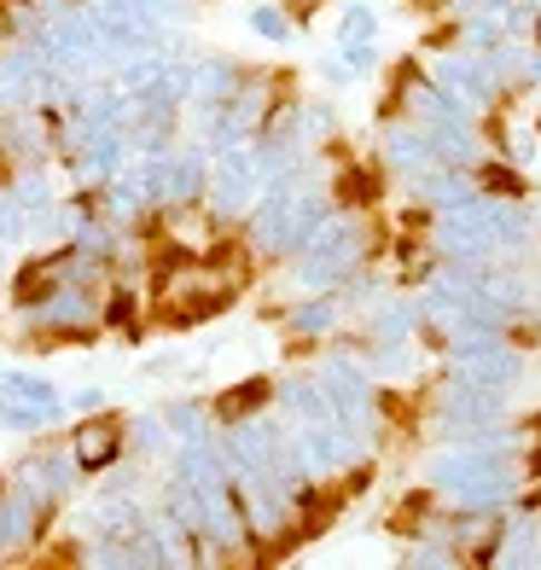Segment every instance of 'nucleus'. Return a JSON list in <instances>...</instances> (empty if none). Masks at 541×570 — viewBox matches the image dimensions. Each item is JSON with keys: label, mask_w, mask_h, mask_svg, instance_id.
<instances>
[{"label": "nucleus", "mask_w": 541, "mask_h": 570, "mask_svg": "<svg viewBox=\"0 0 541 570\" xmlns=\"http://www.w3.org/2000/svg\"><path fill=\"white\" fill-rule=\"evenodd\" d=\"M263 198V169H256L250 146H227V151H210V175H204V210L216 216L222 233H234L250 204Z\"/></svg>", "instance_id": "obj_1"}, {"label": "nucleus", "mask_w": 541, "mask_h": 570, "mask_svg": "<svg viewBox=\"0 0 541 570\" xmlns=\"http://www.w3.org/2000/svg\"><path fill=\"white\" fill-rule=\"evenodd\" d=\"M7 478L12 483H23L30 495H41L47 507H70L76 495H82V465H76V454H70V443H47L41 436V449H30L23 460H12L7 465Z\"/></svg>", "instance_id": "obj_2"}, {"label": "nucleus", "mask_w": 541, "mask_h": 570, "mask_svg": "<svg viewBox=\"0 0 541 570\" xmlns=\"http://www.w3.org/2000/svg\"><path fill=\"white\" fill-rule=\"evenodd\" d=\"M65 443H70V454H76V465H82V478L94 483V478H106L111 465H122L128 460V431H122V420L106 407V413H82V420H70L65 425Z\"/></svg>", "instance_id": "obj_3"}, {"label": "nucleus", "mask_w": 541, "mask_h": 570, "mask_svg": "<svg viewBox=\"0 0 541 570\" xmlns=\"http://www.w3.org/2000/svg\"><path fill=\"white\" fill-rule=\"evenodd\" d=\"M70 425L65 402H30V396H0V431L7 436H59Z\"/></svg>", "instance_id": "obj_4"}, {"label": "nucleus", "mask_w": 541, "mask_h": 570, "mask_svg": "<svg viewBox=\"0 0 541 570\" xmlns=\"http://www.w3.org/2000/svg\"><path fill=\"white\" fill-rule=\"evenodd\" d=\"M128 431V460L146 465V472H164V460H169V425H164V413L158 407H140V413H128L122 420Z\"/></svg>", "instance_id": "obj_5"}, {"label": "nucleus", "mask_w": 541, "mask_h": 570, "mask_svg": "<svg viewBox=\"0 0 541 570\" xmlns=\"http://www.w3.org/2000/svg\"><path fill=\"white\" fill-rule=\"evenodd\" d=\"M158 413L169 425V443H210V436L222 431L216 407L198 402V396H169V402H158Z\"/></svg>", "instance_id": "obj_6"}, {"label": "nucleus", "mask_w": 541, "mask_h": 570, "mask_svg": "<svg viewBox=\"0 0 541 570\" xmlns=\"http://www.w3.org/2000/svg\"><path fill=\"white\" fill-rule=\"evenodd\" d=\"M245 23H250V36H263V41H274V47L297 41V18L286 12V0H250Z\"/></svg>", "instance_id": "obj_7"}, {"label": "nucleus", "mask_w": 541, "mask_h": 570, "mask_svg": "<svg viewBox=\"0 0 541 570\" xmlns=\"http://www.w3.org/2000/svg\"><path fill=\"white\" fill-rule=\"evenodd\" d=\"M0 396H30V402H65V391L47 373L30 367H0Z\"/></svg>", "instance_id": "obj_8"}, {"label": "nucleus", "mask_w": 541, "mask_h": 570, "mask_svg": "<svg viewBox=\"0 0 541 570\" xmlns=\"http://www.w3.org/2000/svg\"><path fill=\"white\" fill-rule=\"evenodd\" d=\"M65 407H70V420H82V413H106L111 407V391H106V384H82V391L65 396Z\"/></svg>", "instance_id": "obj_9"}, {"label": "nucleus", "mask_w": 541, "mask_h": 570, "mask_svg": "<svg viewBox=\"0 0 541 570\" xmlns=\"http://www.w3.org/2000/svg\"><path fill=\"white\" fill-rule=\"evenodd\" d=\"M18 256H23V250L0 245V292H7V285H12V268H18Z\"/></svg>", "instance_id": "obj_10"}]
</instances>
